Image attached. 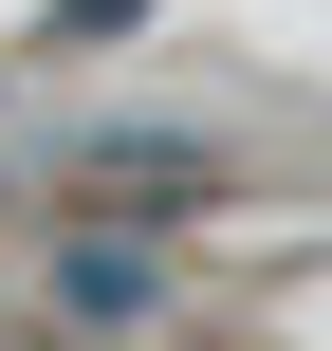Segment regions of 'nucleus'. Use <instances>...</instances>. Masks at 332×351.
<instances>
[{
  "mask_svg": "<svg viewBox=\"0 0 332 351\" xmlns=\"http://www.w3.org/2000/svg\"><path fill=\"white\" fill-rule=\"evenodd\" d=\"M129 19H148V0H55V37H129Z\"/></svg>",
  "mask_w": 332,
  "mask_h": 351,
  "instance_id": "2",
  "label": "nucleus"
},
{
  "mask_svg": "<svg viewBox=\"0 0 332 351\" xmlns=\"http://www.w3.org/2000/svg\"><path fill=\"white\" fill-rule=\"evenodd\" d=\"M37 296H55L74 333H129V315H166V241H148V222H55Z\"/></svg>",
  "mask_w": 332,
  "mask_h": 351,
  "instance_id": "1",
  "label": "nucleus"
}]
</instances>
